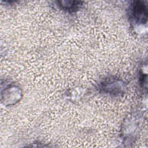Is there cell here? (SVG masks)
I'll use <instances>...</instances> for the list:
<instances>
[{"label":"cell","mask_w":148,"mask_h":148,"mask_svg":"<svg viewBox=\"0 0 148 148\" xmlns=\"http://www.w3.org/2000/svg\"><path fill=\"white\" fill-rule=\"evenodd\" d=\"M147 8L143 1H132L128 9L130 23L136 32H142L146 28L147 22Z\"/></svg>","instance_id":"obj_1"},{"label":"cell","mask_w":148,"mask_h":148,"mask_svg":"<svg viewBox=\"0 0 148 148\" xmlns=\"http://www.w3.org/2000/svg\"><path fill=\"white\" fill-rule=\"evenodd\" d=\"M125 83L116 76L103 78L98 84V90L100 92L113 97L121 95L125 92Z\"/></svg>","instance_id":"obj_2"},{"label":"cell","mask_w":148,"mask_h":148,"mask_svg":"<svg viewBox=\"0 0 148 148\" xmlns=\"http://www.w3.org/2000/svg\"><path fill=\"white\" fill-rule=\"evenodd\" d=\"M23 97L21 88L14 83H9L4 87L1 86V101L5 106L15 105L20 101Z\"/></svg>","instance_id":"obj_3"},{"label":"cell","mask_w":148,"mask_h":148,"mask_svg":"<svg viewBox=\"0 0 148 148\" xmlns=\"http://www.w3.org/2000/svg\"><path fill=\"white\" fill-rule=\"evenodd\" d=\"M139 122L136 119V117L134 115H130L129 118L124 120L123 128H122L121 134L123 135V139L125 140L128 135H130L125 142L126 143H131L134 142V139L138 131Z\"/></svg>","instance_id":"obj_4"},{"label":"cell","mask_w":148,"mask_h":148,"mask_svg":"<svg viewBox=\"0 0 148 148\" xmlns=\"http://www.w3.org/2000/svg\"><path fill=\"white\" fill-rule=\"evenodd\" d=\"M57 6L61 10L69 13L78 11L82 6L83 2L77 1H57Z\"/></svg>","instance_id":"obj_5"}]
</instances>
